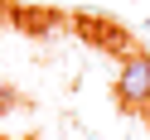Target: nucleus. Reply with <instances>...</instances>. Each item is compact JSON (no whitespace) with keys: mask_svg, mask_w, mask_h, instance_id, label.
Returning a JSON list of instances; mask_svg holds the SVG:
<instances>
[{"mask_svg":"<svg viewBox=\"0 0 150 140\" xmlns=\"http://www.w3.org/2000/svg\"><path fill=\"white\" fill-rule=\"evenodd\" d=\"M116 97L131 111L150 106V53H126V63L116 72Z\"/></svg>","mask_w":150,"mask_h":140,"instance_id":"obj_1","label":"nucleus"}]
</instances>
